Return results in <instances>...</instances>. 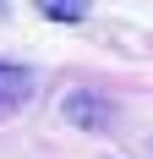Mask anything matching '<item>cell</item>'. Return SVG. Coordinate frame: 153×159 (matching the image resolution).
I'll return each mask as SVG.
<instances>
[{"label": "cell", "mask_w": 153, "mask_h": 159, "mask_svg": "<svg viewBox=\"0 0 153 159\" xmlns=\"http://www.w3.org/2000/svg\"><path fill=\"white\" fill-rule=\"evenodd\" d=\"M33 93V71H22V66H0V121L16 110V104H28Z\"/></svg>", "instance_id": "6da1fadb"}, {"label": "cell", "mask_w": 153, "mask_h": 159, "mask_svg": "<svg viewBox=\"0 0 153 159\" xmlns=\"http://www.w3.org/2000/svg\"><path fill=\"white\" fill-rule=\"evenodd\" d=\"M38 11H44V16H55V22H82V16H88L82 6H66V0H44Z\"/></svg>", "instance_id": "3957f363"}, {"label": "cell", "mask_w": 153, "mask_h": 159, "mask_svg": "<svg viewBox=\"0 0 153 159\" xmlns=\"http://www.w3.org/2000/svg\"><path fill=\"white\" fill-rule=\"evenodd\" d=\"M66 121H76V126H109V104L93 93H71L66 99Z\"/></svg>", "instance_id": "7a4b0ae2"}]
</instances>
